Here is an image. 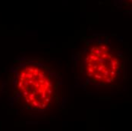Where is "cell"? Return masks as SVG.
Returning a JSON list of instances; mask_svg holds the SVG:
<instances>
[{
	"label": "cell",
	"mask_w": 132,
	"mask_h": 131,
	"mask_svg": "<svg viewBox=\"0 0 132 131\" xmlns=\"http://www.w3.org/2000/svg\"><path fill=\"white\" fill-rule=\"evenodd\" d=\"M15 86L21 99L30 109L45 110L53 102V80L49 72L37 64L26 63L19 67Z\"/></svg>",
	"instance_id": "cell-1"
},
{
	"label": "cell",
	"mask_w": 132,
	"mask_h": 131,
	"mask_svg": "<svg viewBox=\"0 0 132 131\" xmlns=\"http://www.w3.org/2000/svg\"><path fill=\"white\" fill-rule=\"evenodd\" d=\"M121 62L104 45L92 46L84 55L81 69L87 78L98 84L114 82L120 72Z\"/></svg>",
	"instance_id": "cell-2"
}]
</instances>
